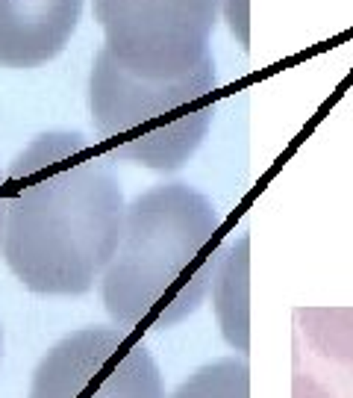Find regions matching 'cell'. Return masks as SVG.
<instances>
[{
	"label": "cell",
	"instance_id": "12",
	"mask_svg": "<svg viewBox=\"0 0 353 398\" xmlns=\"http://www.w3.org/2000/svg\"><path fill=\"white\" fill-rule=\"evenodd\" d=\"M0 189H3V174H0ZM3 192H0V239H3Z\"/></svg>",
	"mask_w": 353,
	"mask_h": 398
},
{
	"label": "cell",
	"instance_id": "4",
	"mask_svg": "<svg viewBox=\"0 0 353 398\" xmlns=\"http://www.w3.org/2000/svg\"><path fill=\"white\" fill-rule=\"evenodd\" d=\"M109 56L141 80H180L212 56L221 0H91Z\"/></svg>",
	"mask_w": 353,
	"mask_h": 398
},
{
	"label": "cell",
	"instance_id": "10",
	"mask_svg": "<svg viewBox=\"0 0 353 398\" xmlns=\"http://www.w3.org/2000/svg\"><path fill=\"white\" fill-rule=\"evenodd\" d=\"M221 12L227 18V27L239 44L251 48V0H221Z\"/></svg>",
	"mask_w": 353,
	"mask_h": 398
},
{
	"label": "cell",
	"instance_id": "5",
	"mask_svg": "<svg viewBox=\"0 0 353 398\" xmlns=\"http://www.w3.org/2000/svg\"><path fill=\"white\" fill-rule=\"evenodd\" d=\"M27 398H168L156 357L133 331L91 325L39 360Z\"/></svg>",
	"mask_w": 353,
	"mask_h": 398
},
{
	"label": "cell",
	"instance_id": "1",
	"mask_svg": "<svg viewBox=\"0 0 353 398\" xmlns=\"http://www.w3.org/2000/svg\"><path fill=\"white\" fill-rule=\"evenodd\" d=\"M0 192V254L24 286L35 295H86L100 284L127 213L100 148L82 133H42L12 159Z\"/></svg>",
	"mask_w": 353,
	"mask_h": 398
},
{
	"label": "cell",
	"instance_id": "13",
	"mask_svg": "<svg viewBox=\"0 0 353 398\" xmlns=\"http://www.w3.org/2000/svg\"><path fill=\"white\" fill-rule=\"evenodd\" d=\"M0 360H3V327H0Z\"/></svg>",
	"mask_w": 353,
	"mask_h": 398
},
{
	"label": "cell",
	"instance_id": "8",
	"mask_svg": "<svg viewBox=\"0 0 353 398\" xmlns=\"http://www.w3.org/2000/svg\"><path fill=\"white\" fill-rule=\"evenodd\" d=\"M298 322L312 351L327 360L353 363V307H303Z\"/></svg>",
	"mask_w": 353,
	"mask_h": 398
},
{
	"label": "cell",
	"instance_id": "11",
	"mask_svg": "<svg viewBox=\"0 0 353 398\" xmlns=\"http://www.w3.org/2000/svg\"><path fill=\"white\" fill-rule=\"evenodd\" d=\"M291 398H336L321 381H315L312 374H294L291 381Z\"/></svg>",
	"mask_w": 353,
	"mask_h": 398
},
{
	"label": "cell",
	"instance_id": "3",
	"mask_svg": "<svg viewBox=\"0 0 353 398\" xmlns=\"http://www.w3.org/2000/svg\"><path fill=\"white\" fill-rule=\"evenodd\" d=\"M215 92L212 56L188 77L141 80L100 48L89 74V112L100 150L150 171H180L212 130Z\"/></svg>",
	"mask_w": 353,
	"mask_h": 398
},
{
	"label": "cell",
	"instance_id": "2",
	"mask_svg": "<svg viewBox=\"0 0 353 398\" xmlns=\"http://www.w3.org/2000/svg\"><path fill=\"white\" fill-rule=\"evenodd\" d=\"M224 216L188 183H156L127 204L121 239L100 275L115 327L168 331L206 304L227 245Z\"/></svg>",
	"mask_w": 353,
	"mask_h": 398
},
{
	"label": "cell",
	"instance_id": "7",
	"mask_svg": "<svg viewBox=\"0 0 353 398\" xmlns=\"http://www.w3.org/2000/svg\"><path fill=\"white\" fill-rule=\"evenodd\" d=\"M212 313L218 331L233 351H251V239L239 236L227 245L212 277Z\"/></svg>",
	"mask_w": 353,
	"mask_h": 398
},
{
	"label": "cell",
	"instance_id": "6",
	"mask_svg": "<svg viewBox=\"0 0 353 398\" xmlns=\"http://www.w3.org/2000/svg\"><path fill=\"white\" fill-rule=\"evenodd\" d=\"M86 0H0V68H42L68 48Z\"/></svg>",
	"mask_w": 353,
	"mask_h": 398
},
{
	"label": "cell",
	"instance_id": "9",
	"mask_svg": "<svg viewBox=\"0 0 353 398\" xmlns=\"http://www.w3.org/2000/svg\"><path fill=\"white\" fill-rule=\"evenodd\" d=\"M168 398H251V369L244 357H218L194 369Z\"/></svg>",
	"mask_w": 353,
	"mask_h": 398
}]
</instances>
